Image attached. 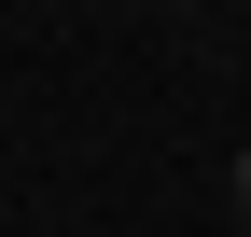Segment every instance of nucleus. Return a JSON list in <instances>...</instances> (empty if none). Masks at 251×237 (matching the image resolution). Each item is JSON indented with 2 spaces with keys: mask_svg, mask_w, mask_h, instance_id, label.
<instances>
[{
  "mask_svg": "<svg viewBox=\"0 0 251 237\" xmlns=\"http://www.w3.org/2000/svg\"><path fill=\"white\" fill-rule=\"evenodd\" d=\"M237 210H251V154H237Z\"/></svg>",
  "mask_w": 251,
  "mask_h": 237,
  "instance_id": "f257e3e1",
  "label": "nucleus"
}]
</instances>
